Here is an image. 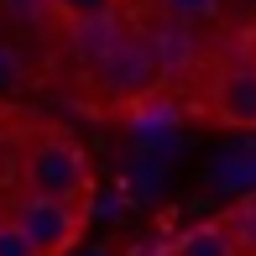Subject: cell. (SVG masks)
<instances>
[{"label": "cell", "instance_id": "2", "mask_svg": "<svg viewBox=\"0 0 256 256\" xmlns=\"http://www.w3.org/2000/svg\"><path fill=\"white\" fill-rule=\"evenodd\" d=\"M0 220L16 225V236L32 246V256H68V251L78 246V236H84L89 209L58 204V199H42V194L16 188L6 204H0Z\"/></svg>", "mask_w": 256, "mask_h": 256}, {"label": "cell", "instance_id": "1", "mask_svg": "<svg viewBox=\"0 0 256 256\" xmlns=\"http://www.w3.org/2000/svg\"><path fill=\"white\" fill-rule=\"evenodd\" d=\"M16 178H21L26 194H42V199H58V204H78V209H89V194H94V168H89L84 146L63 131L32 136L21 146Z\"/></svg>", "mask_w": 256, "mask_h": 256}, {"label": "cell", "instance_id": "5", "mask_svg": "<svg viewBox=\"0 0 256 256\" xmlns=\"http://www.w3.org/2000/svg\"><path fill=\"white\" fill-rule=\"evenodd\" d=\"M146 48H152L162 78H178V74H188V68L199 63V42H194V32L178 26V21H162V26H152V32H146Z\"/></svg>", "mask_w": 256, "mask_h": 256}, {"label": "cell", "instance_id": "6", "mask_svg": "<svg viewBox=\"0 0 256 256\" xmlns=\"http://www.w3.org/2000/svg\"><path fill=\"white\" fill-rule=\"evenodd\" d=\"M168 256H240V251H236V240H230L225 220H199V225L172 236Z\"/></svg>", "mask_w": 256, "mask_h": 256}, {"label": "cell", "instance_id": "4", "mask_svg": "<svg viewBox=\"0 0 256 256\" xmlns=\"http://www.w3.org/2000/svg\"><path fill=\"white\" fill-rule=\"evenodd\" d=\"M209 110L230 131H256V58H230L209 84Z\"/></svg>", "mask_w": 256, "mask_h": 256}, {"label": "cell", "instance_id": "10", "mask_svg": "<svg viewBox=\"0 0 256 256\" xmlns=\"http://www.w3.org/2000/svg\"><path fill=\"white\" fill-rule=\"evenodd\" d=\"M157 6H162V16L178 21V26H199V21H214L220 16L225 0H157Z\"/></svg>", "mask_w": 256, "mask_h": 256}, {"label": "cell", "instance_id": "9", "mask_svg": "<svg viewBox=\"0 0 256 256\" xmlns=\"http://www.w3.org/2000/svg\"><path fill=\"white\" fill-rule=\"evenodd\" d=\"M120 0H52V16L63 26H84V21H110Z\"/></svg>", "mask_w": 256, "mask_h": 256}, {"label": "cell", "instance_id": "7", "mask_svg": "<svg viewBox=\"0 0 256 256\" xmlns=\"http://www.w3.org/2000/svg\"><path fill=\"white\" fill-rule=\"evenodd\" d=\"M131 120H136V131H142V136H162V131L178 126V104H172L168 94H152V100L131 104Z\"/></svg>", "mask_w": 256, "mask_h": 256}, {"label": "cell", "instance_id": "12", "mask_svg": "<svg viewBox=\"0 0 256 256\" xmlns=\"http://www.w3.org/2000/svg\"><path fill=\"white\" fill-rule=\"evenodd\" d=\"M0 256H32V246L16 236V225H6V220H0Z\"/></svg>", "mask_w": 256, "mask_h": 256}, {"label": "cell", "instance_id": "11", "mask_svg": "<svg viewBox=\"0 0 256 256\" xmlns=\"http://www.w3.org/2000/svg\"><path fill=\"white\" fill-rule=\"evenodd\" d=\"M21 84H26V58L10 48V42H0V94H10Z\"/></svg>", "mask_w": 256, "mask_h": 256}, {"label": "cell", "instance_id": "3", "mask_svg": "<svg viewBox=\"0 0 256 256\" xmlns=\"http://www.w3.org/2000/svg\"><path fill=\"white\" fill-rule=\"evenodd\" d=\"M84 78L94 94L120 100V104H142L162 89V68L146 48V37H136V32H126L115 48H104L94 63H84Z\"/></svg>", "mask_w": 256, "mask_h": 256}, {"label": "cell", "instance_id": "8", "mask_svg": "<svg viewBox=\"0 0 256 256\" xmlns=\"http://www.w3.org/2000/svg\"><path fill=\"white\" fill-rule=\"evenodd\" d=\"M225 230H230V240H236V251H251L256 256V194H240V199L230 204Z\"/></svg>", "mask_w": 256, "mask_h": 256}]
</instances>
